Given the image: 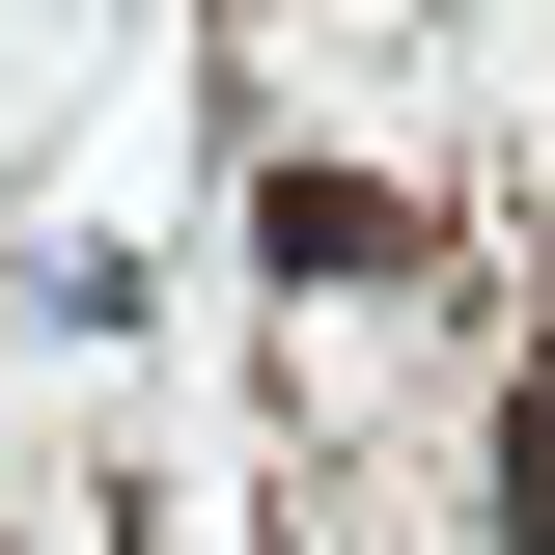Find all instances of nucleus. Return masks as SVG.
Masks as SVG:
<instances>
[{
  "label": "nucleus",
  "instance_id": "f257e3e1",
  "mask_svg": "<svg viewBox=\"0 0 555 555\" xmlns=\"http://www.w3.org/2000/svg\"><path fill=\"white\" fill-rule=\"evenodd\" d=\"M278 278H306V306L416 278V195H361V167H278Z\"/></svg>",
  "mask_w": 555,
  "mask_h": 555
}]
</instances>
